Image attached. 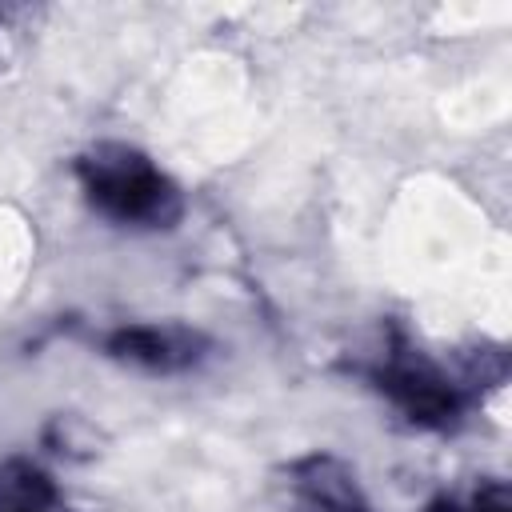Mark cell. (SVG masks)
Masks as SVG:
<instances>
[{
  "label": "cell",
  "mask_w": 512,
  "mask_h": 512,
  "mask_svg": "<svg viewBox=\"0 0 512 512\" xmlns=\"http://www.w3.org/2000/svg\"><path fill=\"white\" fill-rule=\"evenodd\" d=\"M104 352L148 372H180L204 356V336L180 324H132L116 328L104 340Z\"/></svg>",
  "instance_id": "3"
},
{
  "label": "cell",
  "mask_w": 512,
  "mask_h": 512,
  "mask_svg": "<svg viewBox=\"0 0 512 512\" xmlns=\"http://www.w3.org/2000/svg\"><path fill=\"white\" fill-rule=\"evenodd\" d=\"M0 512H68V504L36 464L8 460L0 468Z\"/></svg>",
  "instance_id": "5"
},
{
  "label": "cell",
  "mask_w": 512,
  "mask_h": 512,
  "mask_svg": "<svg viewBox=\"0 0 512 512\" xmlns=\"http://www.w3.org/2000/svg\"><path fill=\"white\" fill-rule=\"evenodd\" d=\"M84 200L120 228H172L180 220L176 184L128 144H96L76 160Z\"/></svg>",
  "instance_id": "1"
},
{
  "label": "cell",
  "mask_w": 512,
  "mask_h": 512,
  "mask_svg": "<svg viewBox=\"0 0 512 512\" xmlns=\"http://www.w3.org/2000/svg\"><path fill=\"white\" fill-rule=\"evenodd\" d=\"M468 512H512V504H508V492L500 484H488L484 492H476Z\"/></svg>",
  "instance_id": "6"
},
{
  "label": "cell",
  "mask_w": 512,
  "mask_h": 512,
  "mask_svg": "<svg viewBox=\"0 0 512 512\" xmlns=\"http://www.w3.org/2000/svg\"><path fill=\"white\" fill-rule=\"evenodd\" d=\"M296 500L300 512H372L356 476L332 456H312L296 468Z\"/></svg>",
  "instance_id": "4"
},
{
  "label": "cell",
  "mask_w": 512,
  "mask_h": 512,
  "mask_svg": "<svg viewBox=\"0 0 512 512\" xmlns=\"http://www.w3.org/2000/svg\"><path fill=\"white\" fill-rule=\"evenodd\" d=\"M376 388L412 420L424 428H448L460 416V396L448 384V376L420 360V356H404L396 352L380 372H376Z\"/></svg>",
  "instance_id": "2"
}]
</instances>
